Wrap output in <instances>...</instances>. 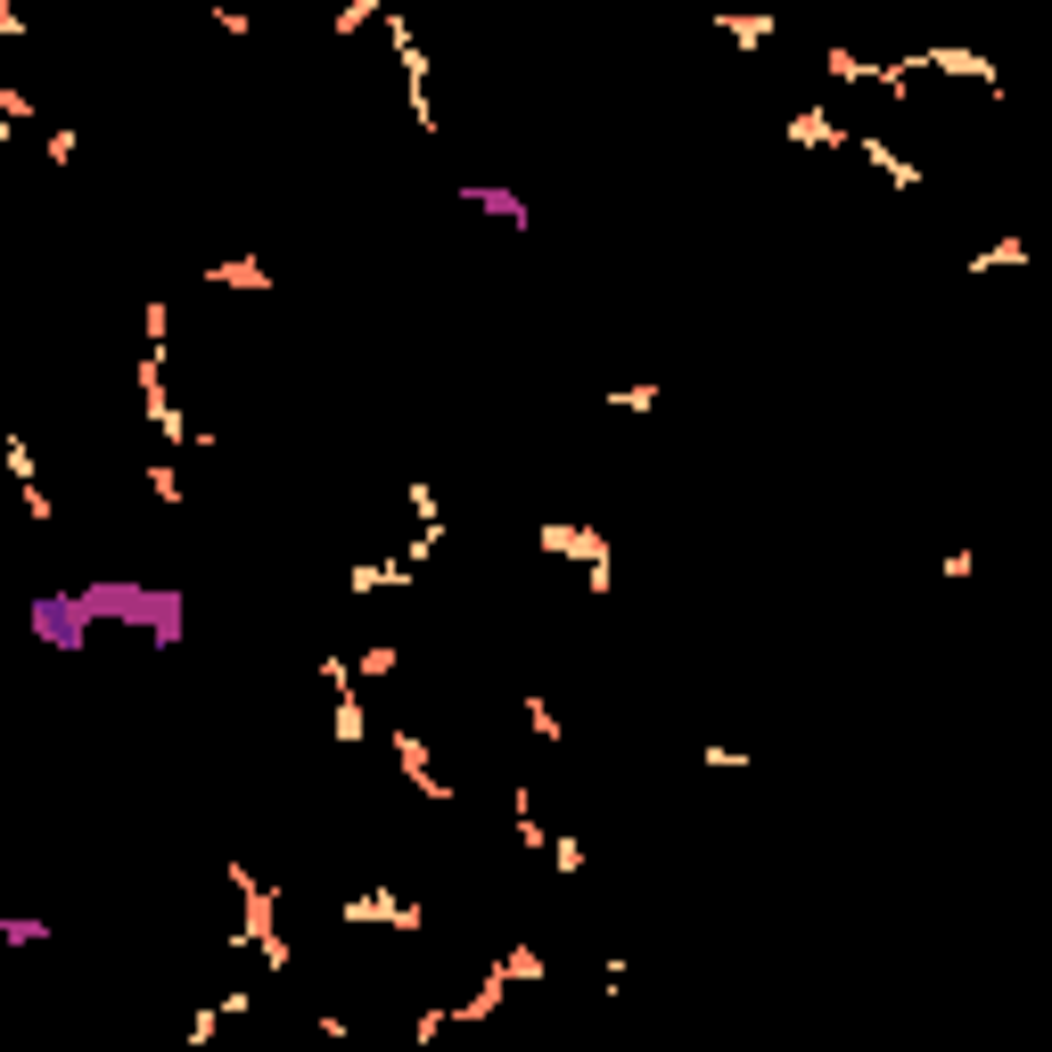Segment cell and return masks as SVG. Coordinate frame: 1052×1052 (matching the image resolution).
<instances>
[{
	"label": "cell",
	"mask_w": 1052,
	"mask_h": 1052,
	"mask_svg": "<svg viewBox=\"0 0 1052 1052\" xmlns=\"http://www.w3.org/2000/svg\"><path fill=\"white\" fill-rule=\"evenodd\" d=\"M790 140H797V149H838V140H855V132H838L823 108H797L790 116Z\"/></svg>",
	"instance_id": "6da1fadb"
},
{
	"label": "cell",
	"mask_w": 1052,
	"mask_h": 1052,
	"mask_svg": "<svg viewBox=\"0 0 1052 1052\" xmlns=\"http://www.w3.org/2000/svg\"><path fill=\"white\" fill-rule=\"evenodd\" d=\"M363 675H370V683H387V675H395V649H387V642L363 649Z\"/></svg>",
	"instance_id": "7a4b0ae2"
}]
</instances>
